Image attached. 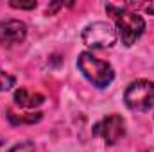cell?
Masks as SVG:
<instances>
[{"label":"cell","instance_id":"6da1fadb","mask_svg":"<svg viewBox=\"0 0 154 152\" xmlns=\"http://www.w3.org/2000/svg\"><path fill=\"white\" fill-rule=\"evenodd\" d=\"M106 9H108V11L111 13V16L115 18L116 32L120 34L122 43H124L125 47L134 45V43L140 39V36L143 34V31H145V20H143L140 14L133 13V11H125L122 5H120V7H115V5L108 4Z\"/></svg>","mask_w":154,"mask_h":152},{"label":"cell","instance_id":"7a4b0ae2","mask_svg":"<svg viewBox=\"0 0 154 152\" xmlns=\"http://www.w3.org/2000/svg\"><path fill=\"white\" fill-rule=\"evenodd\" d=\"M77 66L82 72V75L97 88H108L113 82V79H115V72H113L111 65L108 61L97 59L90 52H82L79 56Z\"/></svg>","mask_w":154,"mask_h":152},{"label":"cell","instance_id":"3957f363","mask_svg":"<svg viewBox=\"0 0 154 152\" xmlns=\"http://www.w3.org/2000/svg\"><path fill=\"white\" fill-rule=\"evenodd\" d=\"M124 100L131 111H149L154 108V82L145 79L131 82L124 93Z\"/></svg>","mask_w":154,"mask_h":152},{"label":"cell","instance_id":"277c9868","mask_svg":"<svg viewBox=\"0 0 154 152\" xmlns=\"http://www.w3.org/2000/svg\"><path fill=\"white\" fill-rule=\"evenodd\" d=\"M81 38L90 48H109L116 43L118 32L109 22H93L84 27Z\"/></svg>","mask_w":154,"mask_h":152},{"label":"cell","instance_id":"5b68a950","mask_svg":"<svg viewBox=\"0 0 154 152\" xmlns=\"http://www.w3.org/2000/svg\"><path fill=\"white\" fill-rule=\"evenodd\" d=\"M97 136H102V140L106 141V145H115L118 140L124 138L125 134V122L120 114H108L100 123L95 125L93 131Z\"/></svg>","mask_w":154,"mask_h":152},{"label":"cell","instance_id":"8992f818","mask_svg":"<svg viewBox=\"0 0 154 152\" xmlns=\"http://www.w3.org/2000/svg\"><path fill=\"white\" fill-rule=\"evenodd\" d=\"M27 36V25L20 20H5L0 22V43L2 45H14L22 43Z\"/></svg>","mask_w":154,"mask_h":152},{"label":"cell","instance_id":"52a82bcc","mask_svg":"<svg viewBox=\"0 0 154 152\" xmlns=\"http://www.w3.org/2000/svg\"><path fill=\"white\" fill-rule=\"evenodd\" d=\"M14 102L20 106V108H27V109H32V108H38L45 102V97L41 93H29L25 88H20L14 91Z\"/></svg>","mask_w":154,"mask_h":152},{"label":"cell","instance_id":"ba28073f","mask_svg":"<svg viewBox=\"0 0 154 152\" xmlns=\"http://www.w3.org/2000/svg\"><path fill=\"white\" fill-rule=\"evenodd\" d=\"M9 120L11 123H36L41 120V113H29V114H23V116H16L13 111H9Z\"/></svg>","mask_w":154,"mask_h":152},{"label":"cell","instance_id":"9c48e42d","mask_svg":"<svg viewBox=\"0 0 154 152\" xmlns=\"http://www.w3.org/2000/svg\"><path fill=\"white\" fill-rule=\"evenodd\" d=\"M14 86V77L4 70H0V91H7Z\"/></svg>","mask_w":154,"mask_h":152},{"label":"cell","instance_id":"30bf717a","mask_svg":"<svg viewBox=\"0 0 154 152\" xmlns=\"http://www.w3.org/2000/svg\"><path fill=\"white\" fill-rule=\"evenodd\" d=\"M9 152H36V149H34L32 141H22V143L14 145L13 149H9Z\"/></svg>","mask_w":154,"mask_h":152},{"label":"cell","instance_id":"8fae6325","mask_svg":"<svg viewBox=\"0 0 154 152\" xmlns=\"http://www.w3.org/2000/svg\"><path fill=\"white\" fill-rule=\"evenodd\" d=\"M11 7H16V9H34L36 7V2L34 0H31V2H16V0H13L11 2Z\"/></svg>","mask_w":154,"mask_h":152},{"label":"cell","instance_id":"7c38bea8","mask_svg":"<svg viewBox=\"0 0 154 152\" xmlns=\"http://www.w3.org/2000/svg\"><path fill=\"white\" fill-rule=\"evenodd\" d=\"M140 5H142L149 14H154V2H149V4H140Z\"/></svg>","mask_w":154,"mask_h":152}]
</instances>
